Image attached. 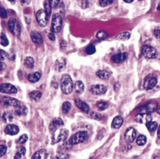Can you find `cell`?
I'll use <instances>...</instances> for the list:
<instances>
[{"label": "cell", "instance_id": "obj_1", "mask_svg": "<svg viewBox=\"0 0 160 159\" xmlns=\"http://www.w3.org/2000/svg\"><path fill=\"white\" fill-rule=\"evenodd\" d=\"M60 86L63 92L65 95H68L71 93L73 90L74 84L71 80V77L68 74H64L62 77L61 83H60Z\"/></svg>", "mask_w": 160, "mask_h": 159}, {"label": "cell", "instance_id": "obj_2", "mask_svg": "<svg viewBox=\"0 0 160 159\" xmlns=\"http://www.w3.org/2000/svg\"><path fill=\"white\" fill-rule=\"evenodd\" d=\"M68 136V131L65 129H60L55 131L52 136V143H57L67 139Z\"/></svg>", "mask_w": 160, "mask_h": 159}, {"label": "cell", "instance_id": "obj_3", "mask_svg": "<svg viewBox=\"0 0 160 159\" xmlns=\"http://www.w3.org/2000/svg\"><path fill=\"white\" fill-rule=\"evenodd\" d=\"M158 103L155 101H152L148 102L147 104H144V105L141 106L138 109V111L139 113L141 114H149L153 113V112L156 111L157 108H158Z\"/></svg>", "mask_w": 160, "mask_h": 159}, {"label": "cell", "instance_id": "obj_4", "mask_svg": "<svg viewBox=\"0 0 160 159\" xmlns=\"http://www.w3.org/2000/svg\"><path fill=\"white\" fill-rule=\"evenodd\" d=\"M88 138V134L86 132H79L74 134L69 139V143L71 145H77L84 142Z\"/></svg>", "mask_w": 160, "mask_h": 159}, {"label": "cell", "instance_id": "obj_5", "mask_svg": "<svg viewBox=\"0 0 160 159\" xmlns=\"http://www.w3.org/2000/svg\"><path fill=\"white\" fill-rule=\"evenodd\" d=\"M8 28L11 33L15 36H19L21 32V27L18 20L15 18H11L8 22Z\"/></svg>", "mask_w": 160, "mask_h": 159}, {"label": "cell", "instance_id": "obj_6", "mask_svg": "<svg viewBox=\"0 0 160 159\" xmlns=\"http://www.w3.org/2000/svg\"><path fill=\"white\" fill-rule=\"evenodd\" d=\"M63 26V17L61 15L54 14L52 19V29L54 32H60Z\"/></svg>", "mask_w": 160, "mask_h": 159}, {"label": "cell", "instance_id": "obj_7", "mask_svg": "<svg viewBox=\"0 0 160 159\" xmlns=\"http://www.w3.org/2000/svg\"><path fill=\"white\" fill-rule=\"evenodd\" d=\"M48 14H47L46 11L45 10H39L37 12V14H36V19H37L38 23L42 27H45V26H47V24H48Z\"/></svg>", "mask_w": 160, "mask_h": 159}, {"label": "cell", "instance_id": "obj_8", "mask_svg": "<svg viewBox=\"0 0 160 159\" xmlns=\"http://www.w3.org/2000/svg\"><path fill=\"white\" fill-rule=\"evenodd\" d=\"M156 83V77L155 76H153V74H149L145 78L144 83V87L147 90H149V89H151L155 87Z\"/></svg>", "mask_w": 160, "mask_h": 159}, {"label": "cell", "instance_id": "obj_9", "mask_svg": "<svg viewBox=\"0 0 160 159\" xmlns=\"http://www.w3.org/2000/svg\"><path fill=\"white\" fill-rule=\"evenodd\" d=\"M142 54L147 59H154L157 56V51L151 46H144L142 48Z\"/></svg>", "mask_w": 160, "mask_h": 159}, {"label": "cell", "instance_id": "obj_10", "mask_svg": "<svg viewBox=\"0 0 160 159\" xmlns=\"http://www.w3.org/2000/svg\"><path fill=\"white\" fill-rule=\"evenodd\" d=\"M0 92L6 94H15L17 92V89L12 84L2 83L0 85Z\"/></svg>", "mask_w": 160, "mask_h": 159}, {"label": "cell", "instance_id": "obj_11", "mask_svg": "<svg viewBox=\"0 0 160 159\" xmlns=\"http://www.w3.org/2000/svg\"><path fill=\"white\" fill-rule=\"evenodd\" d=\"M1 102L7 106H12V107H18L21 105L20 101L16 98H11V97H2L1 98Z\"/></svg>", "mask_w": 160, "mask_h": 159}, {"label": "cell", "instance_id": "obj_12", "mask_svg": "<svg viewBox=\"0 0 160 159\" xmlns=\"http://www.w3.org/2000/svg\"><path fill=\"white\" fill-rule=\"evenodd\" d=\"M63 125H64V122H63V119H62L61 118L57 117L53 119V121L51 122V125H50L49 126V130L51 131V132H54L55 131L58 130Z\"/></svg>", "mask_w": 160, "mask_h": 159}, {"label": "cell", "instance_id": "obj_13", "mask_svg": "<svg viewBox=\"0 0 160 159\" xmlns=\"http://www.w3.org/2000/svg\"><path fill=\"white\" fill-rule=\"evenodd\" d=\"M136 134H137V132L134 128H129L125 132V139L129 143H132L135 140Z\"/></svg>", "mask_w": 160, "mask_h": 159}, {"label": "cell", "instance_id": "obj_14", "mask_svg": "<svg viewBox=\"0 0 160 159\" xmlns=\"http://www.w3.org/2000/svg\"><path fill=\"white\" fill-rule=\"evenodd\" d=\"M90 92L95 95H103L107 92V87L104 85H93L90 87Z\"/></svg>", "mask_w": 160, "mask_h": 159}, {"label": "cell", "instance_id": "obj_15", "mask_svg": "<svg viewBox=\"0 0 160 159\" xmlns=\"http://www.w3.org/2000/svg\"><path fill=\"white\" fill-rule=\"evenodd\" d=\"M151 116L149 114H141L138 113L136 116L135 120L139 123H144V124H147L148 123L151 122Z\"/></svg>", "mask_w": 160, "mask_h": 159}, {"label": "cell", "instance_id": "obj_16", "mask_svg": "<svg viewBox=\"0 0 160 159\" xmlns=\"http://www.w3.org/2000/svg\"><path fill=\"white\" fill-rule=\"evenodd\" d=\"M127 58V55L126 53H119L114 54L111 57V60L115 63H121L124 62Z\"/></svg>", "mask_w": 160, "mask_h": 159}, {"label": "cell", "instance_id": "obj_17", "mask_svg": "<svg viewBox=\"0 0 160 159\" xmlns=\"http://www.w3.org/2000/svg\"><path fill=\"white\" fill-rule=\"evenodd\" d=\"M31 38L33 40V42L36 45H42L43 43V38H42V35L39 32H31Z\"/></svg>", "mask_w": 160, "mask_h": 159}, {"label": "cell", "instance_id": "obj_18", "mask_svg": "<svg viewBox=\"0 0 160 159\" xmlns=\"http://www.w3.org/2000/svg\"><path fill=\"white\" fill-rule=\"evenodd\" d=\"M5 132L7 134L9 135H16L19 132V128L15 125L10 124L5 127Z\"/></svg>", "mask_w": 160, "mask_h": 159}, {"label": "cell", "instance_id": "obj_19", "mask_svg": "<svg viewBox=\"0 0 160 159\" xmlns=\"http://www.w3.org/2000/svg\"><path fill=\"white\" fill-rule=\"evenodd\" d=\"M75 104L80 110H81L84 113H87L89 112V105L86 102H84V101H81L80 99H75Z\"/></svg>", "mask_w": 160, "mask_h": 159}, {"label": "cell", "instance_id": "obj_20", "mask_svg": "<svg viewBox=\"0 0 160 159\" xmlns=\"http://www.w3.org/2000/svg\"><path fill=\"white\" fill-rule=\"evenodd\" d=\"M47 157H48V152H47L46 149H42L36 152L33 154L32 159H46Z\"/></svg>", "mask_w": 160, "mask_h": 159}, {"label": "cell", "instance_id": "obj_21", "mask_svg": "<svg viewBox=\"0 0 160 159\" xmlns=\"http://www.w3.org/2000/svg\"><path fill=\"white\" fill-rule=\"evenodd\" d=\"M123 117H121L120 116H117L113 119L112 123H111V126H112V128H114V129H120V128L122 126V125H123Z\"/></svg>", "mask_w": 160, "mask_h": 159}, {"label": "cell", "instance_id": "obj_22", "mask_svg": "<svg viewBox=\"0 0 160 159\" xmlns=\"http://www.w3.org/2000/svg\"><path fill=\"white\" fill-rule=\"evenodd\" d=\"M41 74L39 72H34L28 75V80L31 83H36L40 80Z\"/></svg>", "mask_w": 160, "mask_h": 159}, {"label": "cell", "instance_id": "obj_23", "mask_svg": "<svg viewBox=\"0 0 160 159\" xmlns=\"http://www.w3.org/2000/svg\"><path fill=\"white\" fill-rule=\"evenodd\" d=\"M74 89L77 93L81 94L83 93L84 91V84L80 80H77L75 83H74Z\"/></svg>", "mask_w": 160, "mask_h": 159}, {"label": "cell", "instance_id": "obj_24", "mask_svg": "<svg viewBox=\"0 0 160 159\" xmlns=\"http://www.w3.org/2000/svg\"><path fill=\"white\" fill-rule=\"evenodd\" d=\"M65 66V60L63 58L62 59H59L57 61V63H56V69L58 70L59 71H61L64 69Z\"/></svg>", "mask_w": 160, "mask_h": 159}, {"label": "cell", "instance_id": "obj_25", "mask_svg": "<svg viewBox=\"0 0 160 159\" xmlns=\"http://www.w3.org/2000/svg\"><path fill=\"white\" fill-rule=\"evenodd\" d=\"M96 75H97L99 78H101V79L102 80H107L110 77V74L105 70L98 71L96 72Z\"/></svg>", "mask_w": 160, "mask_h": 159}, {"label": "cell", "instance_id": "obj_26", "mask_svg": "<svg viewBox=\"0 0 160 159\" xmlns=\"http://www.w3.org/2000/svg\"><path fill=\"white\" fill-rule=\"evenodd\" d=\"M26 113H27V108L25 106L20 105L15 110V113L17 116H24L26 114Z\"/></svg>", "mask_w": 160, "mask_h": 159}, {"label": "cell", "instance_id": "obj_27", "mask_svg": "<svg viewBox=\"0 0 160 159\" xmlns=\"http://www.w3.org/2000/svg\"><path fill=\"white\" fill-rule=\"evenodd\" d=\"M24 65L27 68H33V66H34V59H33V58L30 56L26 57L24 59Z\"/></svg>", "mask_w": 160, "mask_h": 159}, {"label": "cell", "instance_id": "obj_28", "mask_svg": "<svg viewBox=\"0 0 160 159\" xmlns=\"http://www.w3.org/2000/svg\"><path fill=\"white\" fill-rule=\"evenodd\" d=\"M26 148L23 146H20V148L18 149V151L16 152L15 156H14V159H19L22 157V156L25 155L26 154Z\"/></svg>", "mask_w": 160, "mask_h": 159}, {"label": "cell", "instance_id": "obj_29", "mask_svg": "<svg viewBox=\"0 0 160 159\" xmlns=\"http://www.w3.org/2000/svg\"><path fill=\"white\" fill-rule=\"evenodd\" d=\"M68 155L63 152H57V154L52 155L51 159H68Z\"/></svg>", "mask_w": 160, "mask_h": 159}, {"label": "cell", "instance_id": "obj_30", "mask_svg": "<svg viewBox=\"0 0 160 159\" xmlns=\"http://www.w3.org/2000/svg\"><path fill=\"white\" fill-rule=\"evenodd\" d=\"M30 98L34 101H39L41 98H42V92L39 91H33L30 93Z\"/></svg>", "mask_w": 160, "mask_h": 159}, {"label": "cell", "instance_id": "obj_31", "mask_svg": "<svg viewBox=\"0 0 160 159\" xmlns=\"http://www.w3.org/2000/svg\"><path fill=\"white\" fill-rule=\"evenodd\" d=\"M146 126L150 132H154V131L156 130L157 128H158V124H157V123H156V122L151 121L150 122V123H148L147 124H146Z\"/></svg>", "mask_w": 160, "mask_h": 159}, {"label": "cell", "instance_id": "obj_32", "mask_svg": "<svg viewBox=\"0 0 160 159\" xmlns=\"http://www.w3.org/2000/svg\"><path fill=\"white\" fill-rule=\"evenodd\" d=\"M71 107V104H70L68 101H65V102L63 103V106H62V110L64 113H68L70 111Z\"/></svg>", "mask_w": 160, "mask_h": 159}, {"label": "cell", "instance_id": "obj_33", "mask_svg": "<svg viewBox=\"0 0 160 159\" xmlns=\"http://www.w3.org/2000/svg\"><path fill=\"white\" fill-rule=\"evenodd\" d=\"M147 142V138L144 135H140L137 137V140H136V143L138 146H144L145 145Z\"/></svg>", "mask_w": 160, "mask_h": 159}, {"label": "cell", "instance_id": "obj_34", "mask_svg": "<svg viewBox=\"0 0 160 159\" xmlns=\"http://www.w3.org/2000/svg\"><path fill=\"white\" fill-rule=\"evenodd\" d=\"M0 44H1L3 47L8 46V44H9L6 35H5L4 33L1 34V37H0Z\"/></svg>", "mask_w": 160, "mask_h": 159}, {"label": "cell", "instance_id": "obj_35", "mask_svg": "<svg viewBox=\"0 0 160 159\" xmlns=\"http://www.w3.org/2000/svg\"><path fill=\"white\" fill-rule=\"evenodd\" d=\"M51 5L50 1H45V11H46L48 17H49L51 14Z\"/></svg>", "mask_w": 160, "mask_h": 159}, {"label": "cell", "instance_id": "obj_36", "mask_svg": "<svg viewBox=\"0 0 160 159\" xmlns=\"http://www.w3.org/2000/svg\"><path fill=\"white\" fill-rule=\"evenodd\" d=\"M2 119L5 123H8V122H11L13 119L12 115L8 113H4L2 116Z\"/></svg>", "mask_w": 160, "mask_h": 159}, {"label": "cell", "instance_id": "obj_37", "mask_svg": "<svg viewBox=\"0 0 160 159\" xmlns=\"http://www.w3.org/2000/svg\"><path fill=\"white\" fill-rule=\"evenodd\" d=\"M129 38H130V33L128 32H123V33L117 35V39H120V40H128Z\"/></svg>", "mask_w": 160, "mask_h": 159}, {"label": "cell", "instance_id": "obj_38", "mask_svg": "<svg viewBox=\"0 0 160 159\" xmlns=\"http://www.w3.org/2000/svg\"><path fill=\"white\" fill-rule=\"evenodd\" d=\"M108 104L105 101H99L97 103V107L99 110H105L108 108Z\"/></svg>", "mask_w": 160, "mask_h": 159}, {"label": "cell", "instance_id": "obj_39", "mask_svg": "<svg viewBox=\"0 0 160 159\" xmlns=\"http://www.w3.org/2000/svg\"><path fill=\"white\" fill-rule=\"evenodd\" d=\"M108 37V34L105 32V31H99L97 34H96V38L98 39H105Z\"/></svg>", "mask_w": 160, "mask_h": 159}, {"label": "cell", "instance_id": "obj_40", "mask_svg": "<svg viewBox=\"0 0 160 159\" xmlns=\"http://www.w3.org/2000/svg\"><path fill=\"white\" fill-rule=\"evenodd\" d=\"M95 48L94 45H89L86 48V53L88 55H92V54L95 53Z\"/></svg>", "mask_w": 160, "mask_h": 159}, {"label": "cell", "instance_id": "obj_41", "mask_svg": "<svg viewBox=\"0 0 160 159\" xmlns=\"http://www.w3.org/2000/svg\"><path fill=\"white\" fill-rule=\"evenodd\" d=\"M90 116H91V118H92V119H96V120H101L102 118V115L99 114V113H95V112L91 113Z\"/></svg>", "mask_w": 160, "mask_h": 159}, {"label": "cell", "instance_id": "obj_42", "mask_svg": "<svg viewBox=\"0 0 160 159\" xmlns=\"http://www.w3.org/2000/svg\"><path fill=\"white\" fill-rule=\"evenodd\" d=\"M28 140V136L26 134H23L20 137L18 140V142L20 144H24Z\"/></svg>", "mask_w": 160, "mask_h": 159}, {"label": "cell", "instance_id": "obj_43", "mask_svg": "<svg viewBox=\"0 0 160 159\" xmlns=\"http://www.w3.org/2000/svg\"><path fill=\"white\" fill-rule=\"evenodd\" d=\"M113 3V1H108V0H102V1H99V4H100L101 6L105 7L108 6L111 4Z\"/></svg>", "mask_w": 160, "mask_h": 159}, {"label": "cell", "instance_id": "obj_44", "mask_svg": "<svg viewBox=\"0 0 160 159\" xmlns=\"http://www.w3.org/2000/svg\"><path fill=\"white\" fill-rule=\"evenodd\" d=\"M0 16H1V17L3 19L6 18L7 16H8V13H7L6 10H5L4 8H2V7L0 8Z\"/></svg>", "mask_w": 160, "mask_h": 159}, {"label": "cell", "instance_id": "obj_45", "mask_svg": "<svg viewBox=\"0 0 160 159\" xmlns=\"http://www.w3.org/2000/svg\"><path fill=\"white\" fill-rule=\"evenodd\" d=\"M7 152V147L5 146L1 145L0 146V158L5 155Z\"/></svg>", "mask_w": 160, "mask_h": 159}, {"label": "cell", "instance_id": "obj_46", "mask_svg": "<svg viewBox=\"0 0 160 159\" xmlns=\"http://www.w3.org/2000/svg\"><path fill=\"white\" fill-rule=\"evenodd\" d=\"M7 57V53L5 51L3 50H0V61L2 62L3 60L5 59V58Z\"/></svg>", "mask_w": 160, "mask_h": 159}, {"label": "cell", "instance_id": "obj_47", "mask_svg": "<svg viewBox=\"0 0 160 159\" xmlns=\"http://www.w3.org/2000/svg\"><path fill=\"white\" fill-rule=\"evenodd\" d=\"M50 2H51V8H57V5H59V3H60V1H50Z\"/></svg>", "mask_w": 160, "mask_h": 159}, {"label": "cell", "instance_id": "obj_48", "mask_svg": "<svg viewBox=\"0 0 160 159\" xmlns=\"http://www.w3.org/2000/svg\"><path fill=\"white\" fill-rule=\"evenodd\" d=\"M80 3H81V7L83 8H86L87 7H89V1H81Z\"/></svg>", "mask_w": 160, "mask_h": 159}, {"label": "cell", "instance_id": "obj_49", "mask_svg": "<svg viewBox=\"0 0 160 159\" xmlns=\"http://www.w3.org/2000/svg\"><path fill=\"white\" fill-rule=\"evenodd\" d=\"M48 38H49L50 40H51V41H55L56 40V37L54 32H50V33L48 34Z\"/></svg>", "mask_w": 160, "mask_h": 159}, {"label": "cell", "instance_id": "obj_50", "mask_svg": "<svg viewBox=\"0 0 160 159\" xmlns=\"http://www.w3.org/2000/svg\"><path fill=\"white\" fill-rule=\"evenodd\" d=\"M67 47V44L66 42H65V41H63V42H61V43H60V48H61L62 50H64L65 49V48Z\"/></svg>", "mask_w": 160, "mask_h": 159}, {"label": "cell", "instance_id": "obj_51", "mask_svg": "<svg viewBox=\"0 0 160 159\" xmlns=\"http://www.w3.org/2000/svg\"><path fill=\"white\" fill-rule=\"evenodd\" d=\"M154 34H155L156 37L158 38H160V29H157L154 31Z\"/></svg>", "mask_w": 160, "mask_h": 159}, {"label": "cell", "instance_id": "obj_52", "mask_svg": "<svg viewBox=\"0 0 160 159\" xmlns=\"http://www.w3.org/2000/svg\"><path fill=\"white\" fill-rule=\"evenodd\" d=\"M5 68V64L2 62L0 61V71H2Z\"/></svg>", "mask_w": 160, "mask_h": 159}, {"label": "cell", "instance_id": "obj_53", "mask_svg": "<svg viewBox=\"0 0 160 159\" xmlns=\"http://www.w3.org/2000/svg\"><path fill=\"white\" fill-rule=\"evenodd\" d=\"M157 136H158L159 139H160V126L158 128V131H157Z\"/></svg>", "mask_w": 160, "mask_h": 159}, {"label": "cell", "instance_id": "obj_54", "mask_svg": "<svg viewBox=\"0 0 160 159\" xmlns=\"http://www.w3.org/2000/svg\"><path fill=\"white\" fill-rule=\"evenodd\" d=\"M21 2L23 4H29L30 2V1H21Z\"/></svg>", "mask_w": 160, "mask_h": 159}, {"label": "cell", "instance_id": "obj_55", "mask_svg": "<svg viewBox=\"0 0 160 159\" xmlns=\"http://www.w3.org/2000/svg\"><path fill=\"white\" fill-rule=\"evenodd\" d=\"M156 112H157V113H158V114L160 115V105L158 106V108H157Z\"/></svg>", "mask_w": 160, "mask_h": 159}, {"label": "cell", "instance_id": "obj_56", "mask_svg": "<svg viewBox=\"0 0 160 159\" xmlns=\"http://www.w3.org/2000/svg\"><path fill=\"white\" fill-rule=\"evenodd\" d=\"M125 2H127V3H131V2H132V1H125Z\"/></svg>", "mask_w": 160, "mask_h": 159}]
</instances>
